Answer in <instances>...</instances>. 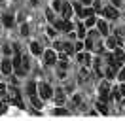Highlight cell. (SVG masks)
<instances>
[{"mask_svg": "<svg viewBox=\"0 0 125 121\" xmlns=\"http://www.w3.org/2000/svg\"><path fill=\"white\" fill-rule=\"evenodd\" d=\"M57 27H59L61 30H64V32H70L72 30V23L68 21V19H62V21L57 23Z\"/></svg>", "mask_w": 125, "mask_h": 121, "instance_id": "9c48e42d", "label": "cell"}, {"mask_svg": "<svg viewBox=\"0 0 125 121\" xmlns=\"http://www.w3.org/2000/svg\"><path fill=\"white\" fill-rule=\"evenodd\" d=\"M0 70L4 72V74H11V70H13V64H11V60H2V64H0Z\"/></svg>", "mask_w": 125, "mask_h": 121, "instance_id": "8992f818", "label": "cell"}, {"mask_svg": "<svg viewBox=\"0 0 125 121\" xmlns=\"http://www.w3.org/2000/svg\"><path fill=\"white\" fill-rule=\"evenodd\" d=\"M0 95H6V85L0 83Z\"/></svg>", "mask_w": 125, "mask_h": 121, "instance_id": "4dcf8cb0", "label": "cell"}, {"mask_svg": "<svg viewBox=\"0 0 125 121\" xmlns=\"http://www.w3.org/2000/svg\"><path fill=\"white\" fill-rule=\"evenodd\" d=\"M62 4H64L62 0H53V8H55V10H59V11L62 10Z\"/></svg>", "mask_w": 125, "mask_h": 121, "instance_id": "44dd1931", "label": "cell"}, {"mask_svg": "<svg viewBox=\"0 0 125 121\" xmlns=\"http://www.w3.org/2000/svg\"><path fill=\"white\" fill-rule=\"evenodd\" d=\"M36 87H38V95H40V98H51V97H53V89H51L47 83L42 81V83H38Z\"/></svg>", "mask_w": 125, "mask_h": 121, "instance_id": "6da1fadb", "label": "cell"}, {"mask_svg": "<svg viewBox=\"0 0 125 121\" xmlns=\"http://www.w3.org/2000/svg\"><path fill=\"white\" fill-rule=\"evenodd\" d=\"M112 93H114V98H121V93H119V87H116V89H112Z\"/></svg>", "mask_w": 125, "mask_h": 121, "instance_id": "d4e9b609", "label": "cell"}, {"mask_svg": "<svg viewBox=\"0 0 125 121\" xmlns=\"http://www.w3.org/2000/svg\"><path fill=\"white\" fill-rule=\"evenodd\" d=\"M119 80H121V81L125 80V70H121V72H119Z\"/></svg>", "mask_w": 125, "mask_h": 121, "instance_id": "1f68e13d", "label": "cell"}, {"mask_svg": "<svg viewBox=\"0 0 125 121\" xmlns=\"http://www.w3.org/2000/svg\"><path fill=\"white\" fill-rule=\"evenodd\" d=\"M31 100H32V104L36 106V108H42V100L38 98V93H36V95H32V97H31Z\"/></svg>", "mask_w": 125, "mask_h": 121, "instance_id": "e0dca14e", "label": "cell"}, {"mask_svg": "<svg viewBox=\"0 0 125 121\" xmlns=\"http://www.w3.org/2000/svg\"><path fill=\"white\" fill-rule=\"evenodd\" d=\"M121 4H123V2H121V0H112V6H121Z\"/></svg>", "mask_w": 125, "mask_h": 121, "instance_id": "f546056e", "label": "cell"}, {"mask_svg": "<svg viewBox=\"0 0 125 121\" xmlns=\"http://www.w3.org/2000/svg\"><path fill=\"white\" fill-rule=\"evenodd\" d=\"M55 113H57V115H66V110H61V108H59V110H55Z\"/></svg>", "mask_w": 125, "mask_h": 121, "instance_id": "f1b7e54d", "label": "cell"}, {"mask_svg": "<svg viewBox=\"0 0 125 121\" xmlns=\"http://www.w3.org/2000/svg\"><path fill=\"white\" fill-rule=\"evenodd\" d=\"M93 0H82V4H91Z\"/></svg>", "mask_w": 125, "mask_h": 121, "instance_id": "836d02e7", "label": "cell"}, {"mask_svg": "<svg viewBox=\"0 0 125 121\" xmlns=\"http://www.w3.org/2000/svg\"><path fill=\"white\" fill-rule=\"evenodd\" d=\"M97 27H99V30H101V34L108 36V25H106V21H99V23H97Z\"/></svg>", "mask_w": 125, "mask_h": 121, "instance_id": "4fadbf2b", "label": "cell"}, {"mask_svg": "<svg viewBox=\"0 0 125 121\" xmlns=\"http://www.w3.org/2000/svg\"><path fill=\"white\" fill-rule=\"evenodd\" d=\"M97 108H99V112H101V113H104V115L108 113V110H106V106H104V102H99V104H97Z\"/></svg>", "mask_w": 125, "mask_h": 121, "instance_id": "ffe728a7", "label": "cell"}, {"mask_svg": "<svg viewBox=\"0 0 125 121\" xmlns=\"http://www.w3.org/2000/svg\"><path fill=\"white\" fill-rule=\"evenodd\" d=\"M102 13L106 15L108 19H117V17H119V15H117V10H116V6H106Z\"/></svg>", "mask_w": 125, "mask_h": 121, "instance_id": "5b68a950", "label": "cell"}, {"mask_svg": "<svg viewBox=\"0 0 125 121\" xmlns=\"http://www.w3.org/2000/svg\"><path fill=\"white\" fill-rule=\"evenodd\" d=\"M46 15H47V19H49V21H53L55 17H53V11H51V10H46Z\"/></svg>", "mask_w": 125, "mask_h": 121, "instance_id": "4316f807", "label": "cell"}, {"mask_svg": "<svg viewBox=\"0 0 125 121\" xmlns=\"http://www.w3.org/2000/svg\"><path fill=\"white\" fill-rule=\"evenodd\" d=\"M114 57H116V60L119 62V64H123V62H125V53H123V49H116V51H114Z\"/></svg>", "mask_w": 125, "mask_h": 121, "instance_id": "8fae6325", "label": "cell"}, {"mask_svg": "<svg viewBox=\"0 0 125 121\" xmlns=\"http://www.w3.org/2000/svg\"><path fill=\"white\" fill-rule=\"evenodd\" d=\"M78 60L82 62V64H89V55H87V53H82V51H80V53H78Z\"/></svg>", "mask_w": 125, "mask_h": 121, "instance_id": "9a60e30c", "label": "cell"}, {"mask_svg": "<svg viewBox=\"0 0 125 121\" xmlns=\"http://www.w3.org/2000/svg\"><path fill=\"white\" fill-rule=\"evenodd\" d=\"M44 59H46V62L47 64H55V60H57V55H55V51H46L44 53Z\"/></svg>", "mask_w": 125, "mask_h": 121, "instance_id": "30bf717a", "label": "cell"}, {"mask_svg": "<svg viewBox=\"0 0 125 121\" xmlns=\"http://www.w3.org/2000/svg\"><path fill=\"white\" fill-rule=\"evenodd\" d=\"M31 2H32V4H38V0H31Z\"/></svg>", "mask_w": 125, "mask_h": 121, "instance_id": "e575fe53", "label": "cell"}, {"mask_svg": "<svg viewBox=\"0 0 125 121\" xmlns=\"http://www.w3.org/2000/svg\"><path fill=\"white\" fill-rule=\"evenodd\" d=\"M83 47H85V45L82 44V42H78V44L74 45V51H76V53H80V51H83Z\"/></svg>", "mask_w": 125, "mask_h": 121, "instance_id": "7402d4cb", "label": "cell"}, {"mask_svg": "<svg viewBox=\"0 0 125 121\" xmlns=\"http://www.w3.org/2000/svg\"><path fill=\"white\" fill-rule=\"evenodd\" d=\"M119 93H121V97H125V85H121V87H119Z\"/></svg>", "mask_w": 125, "mask_h": 121, "instance_id": "d6a6232c", "label": "cell"}, {"mask_svg": "<svg viewBox=\"0 0 125 121\" xmlns=\"http://www.w3.org/2000/svg\"><path fill=\"white\" fill-rule=\"evenodd\" d=\"M95 23H97L95 21V15H89V17H87V27H93Z\"/></svg>", "mask_w": 125, "mask_h": 121, "instance_id": "cb8c5ba5", "label": "cell"}, {"mask_svg": "<svg viewBox=\"0 0 125 121\" xmlns=\"http://www.w3.org/2000/svg\"><path fill=\"white\" fill-rule=\"evenodd\" d=\"M61 13H62V19H70V17H72V8H70L68 2H64V4H62Z\"/></svg>", "mask_w": 125, "mask_h": 121, "instance_id": "52a82bcc", "label": "cell"}, {"mask_svg": "<svg viewBox=\"0 0 125 121\" xmlns=\"http://www.w3.org/2000/svg\"><path fill=\"white\" fill-rule=\"evenodd\" d=\"M27 89H29V95H36V93H38V87H36V85H34V83H29V87H27Z\"/></svg>", "mask_w": 125, "mask_h": 121, "instance_id": "d6986e66", "label": "cell"}, {"mask_svg": "<svg viewBox=\"0 0 125 121\" xmlns=\"http://www.w3.org/2000/svg\"><path fill=\"white\" fill-rule=\"evenodd\" d=\"M29 68H31V60H29L27 55H23V57H21V64H19V68H17V74H21V76L27 74Z\"/></svg>", "mask_w": 125, "mask_h": 121, "instance_id": "277c9868", "label": "cell"}, {"mask_svg": "<svg viewBox=\"0 0 125 121\" xmlns=\"http://www.w3.org/2000/svg\"><path fill=\"white\" fill-rule=\"evenodd\" d=\"M93 66H95V72H97V74L99 76H104V70H102V60L101 59H97L93 62Z\"/></svg>", "mask_w": 125, "mask_h": 121, "instance_id": "7c38bea8", "label": "cell"}, {"mask_svg": "<svg viewBox=\"0 0 125 121\" xmlns=\"http://www.w3.org/2000/svg\"><path fill=\"white\" fill-rule=\"evenodd\" d=\"M116 44H117V38L110 36L108 40H106V47H110V49H116Z\"/></svg>", "mask_w": 125, "mask_h": 121, "instance_id": "2e32d148", "label": "cell"}, {"mask_svg": "<svg viewBox=\"0 0 125 121\" xmlns=\"http://www.w3.org/2000/svg\"><path fill=\"white\" fill-rule=\"evenodd\" d=\"M6 97H8V100L11 102V104H15V106H19V108H23V100H21V95H19L15 89H10V93H6Z\"/></svg>", "mask_w": 125, "mask_h": 121, "instance_id": "7a4b0ae2", "label": "cell"}, {"mask_svg": "<svg viewBox=\"0 0 125 121\" xmlns=\"http://www.w3.org/2000/svg\"><path fill=\"white\" fill-rule=\"evenodd\" d=\"M53 97H55V102H57L59 106L64 104V100H66V97H64V91H62V89H57Z\"/></svg>", "mask_w": 125, "mask_h": 121, "instance_id": "ba28073f", "label": "cell"}, {"mask_svg": "<svg viewBox=\"0 0 125 121\" xmlns=\"http://www.w3.org/2000/svg\"><path fill=\"white\" fill-rule=\"evenodd\" d=\"M31 51L34 53V55H40V53H42V45H40L38 42H32L31 44Z\"/></svg>", "mask_w": 125, "mask_h": 121, "instance_id": "5bb4252c", "label": "cell"}, {"mask_svg": "<svg viewBox=\"0 0 125 121\" xmlns=\"http://www.w3.org/2000/svg\"><path fill=\"white\" fill-rule=\"evenodd\" d=\"M21 34H23V36H27V34H29V27H27V25H23V27H21Z\"/></svg>", "mask_w": 125, "mask_h": 121, "instance_id": "83f0119b", "label": "cell"}, {"mask_svg": "<svg viewBox=\"0 0 125 121\" xmlns=\"http://www.w3.org/2000/svg\"><path fill=\"white\" fill-rule=\"evenodd\" d=\"M110 91H112V89H110V83L108 81H102L101 87H99V93H101V100H102V102L110 98Z\"/></svg>", "mask_w": 125, "mask_h": 121, "instance_id": "3957f363", "label": "cell"}, {"mask_svg": "<svg viewBox=\"0 0 125 121\" xmlns=\"http://www.w3.org/2000/svg\"><path fill=\"white\" fill-rule=\"evenodd\" d=\"M2 21H4L6 27H11V25H13V17H11V15H4V19H2Z\"/></svg>", "mask_w": 125, "mask_h": 121, "instance_id": "ac0fdd59", "label": "cell"}, {"mask_svg": "<svg viewBox=\"0 0 125 121\" xmlns=\"http://www.w3.org/2000/svg\"><path fill=\"white\" fill-rule=\"evenodd\" d=\"M6 110H8V108H6V102L0 100V113H6Z\"/></svg>", "mask_w": 125, "mask_h": 121, "instance_id": "484cf974", "label": "cell"}, {"mask_svg": "<svg viewBox=\"0 0 125 121\" xmlns=\"http://www.w3.org/2000/svg\"><path fill=\"white\" fill-rule=\"evenodd\" d=\"M83 36H85V27L80 25V27H78V38H83Z\"/></svg>", "mask_w": 125, "mask_h": 121, "instance_id": "603a6c76", "label": "cell"}]
</instances>
